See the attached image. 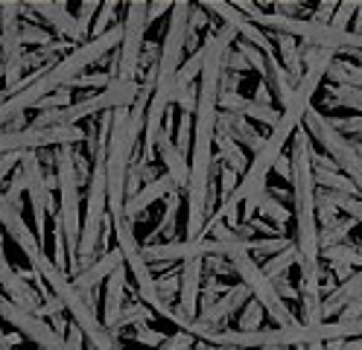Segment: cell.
Masks as SVG:
<instances>
[{
	"label": "cell",
	"mask_w": 362,
	"mask_h": 350,
	"mask_svg": "<svg viewBox=\"0 0 362 350\" xmlns=\"http://www.w3.org/2000/svg\"><path fill=\"white\" fill-rule=\"evenodd\" d=\"M0 289H4L0 295H6L9 301H15L18 307H24V310L33 313V315H35V310L41 307V303L35 301V292L30 289V284L9 266V260H6L4 251H0Z\"/></svg>",
	"instance_id": "2e32d148"
},
{
	"label": "cell",
	"mask_w": 362,
	"mask_h": 350,
	"mask_svg": "<svg viewBox=\"0 0 362 350\" xmlns=\"http://www.w3.org/2000/svg\"><path fill=\"white\" fill-rule=\"evenodd\" d=\"M155 313L146 307V303H129V307H123V313H120V318L115 321V327H111V333H115L117 336V330H123V327H138V324H144V321H149Z\"/></svg>",
	"instance_id": "4dcf8cb0"
},
{
	"label": "cell",
	"mask_w": 362,
	"mask_h": 350,
	"mask_svg": "<svg viewBox=\"0 0 362 350\" xmlns=\"http://www.w3.org/2000/svg\"><path fill=\"white\" fill-rule=\"evenodd\" d=\"M219 111L240 114V117H245V120L266 126L269 132L275 129L278 117H281V111H278V108H272V105H260V103H255V100L243 97V93H219Z\"/></svg>",
	"instance_id": "4fadbf2b"
},
{
	"label": "cell",
	"mask_w": 362,
	"mask_h": 350,
	"mask_svg": "<svg viewBox=\"0 0 362 350\" xmlns=\"http://www.w3.org/2000/svg\"><path fill=\"white\" fill-rule=\"evenodd\" d=\"M64 350H85V336L82 330L71 321V327H67V336H64Z\"/></svg>",
	"instance_id": "816d5d0a"
},
{
	"label": "cell",
	"mask_w": 362,
	"mask_h": 350,
	"mask_svg": "<svg viewBox=\"0 0 362 350\" xmlns=\"http://www.w3.org/2000/svg\"><path fill=\"white\" fill-rule=\"evenodd\" d=\"M100 12V0H85V4L76 6V23H79V33L90 35V27H94V15Z\"/></svg>",
	"instance_id": "ab89813d"
},
{
	"label": "cell",
	"mask_w": 362,
	"mask_h": 350,
	"mask_svg": "<svg viewBox=\"0 0 362 350\" xmlns=\"http://www.w3.org/2000/svg\"><path fill=\"white\" fill-rule=\"evenodd\" d=\"M27 9L38 18H44L53 27V33H59L64 41H82L85 35L79 33V23L76 18L67 12V4H53V0H33V4H27ZM85 44V41H82Z\"/></svg>",
	"instance_id": "7c38bea8"
},
{
	"label": "cell",
	"mask_w": 362,
	"mask_h": 350,
	"mask_svg": "<svg viewBox=\"0 0 362 350\" xmlns=\"http://www.w3.org/2000/svg\"><path fill=\"white\" fill-rule=\"evenodd\" d=\"M263 307L255 301V298H248V303L243 307V315H237V327L234 330H243V333H255V330H263Z\"/></svg>",
	"instance_id": "1f68e13d"
},
{
	"label": "cell",
	"mask_w": 362,
	"mask_h": 350,
	"mask_svg": "<svg viewBox=\"0 0 362 350\" xmlns=\"http://www.w3.org/2000/svg\"><path fill=\"white\" fill-rule=\"evenodd\" d=\"M167 12H173L170 0H158V4H149V6H146V27H152V23H155L158 18H164Z\"/></svg>",
	"instance_id": "f907efd6"
},
{
	"label": "cell",
	"mask_w": 362,
	"mask_h": 350,
	"mask_svg": "<svg viewBox=\"0 0 362 350\" xmlns=\"http://www.w3.org/2000/svg\"><path fill=\"white\" fill-rule=\"evenodd\" d=\"M21 44L24 47H41L44 50V47L53 44V33L38 27V23H33V21H24L21 23Z\"/></svg>",
	"instance_id": "836d02e7"
},
{
	"label": "cell",
	"mask_w": 362,
	"mask_h": 350,
	"mask_svg": "<svg viewBox=\"0 0 362 350\" xmlns=\"http://www.w3.org/2000/svg\"><path fill=\"white\" fill-rule=\"evenodd\" d=\"M170 126H173V114L167 117V126H164V132L158 134V158H161V167H164V173L175 181V187L178 190H187V181H190V161L178 152V146H175V140L170 137Z\"/></svg>",
	"instance_id": "8fae6325"
},
{
	"label": "cell",
	"mask_w": 362,
	"mask_h": 350,
	"mask_svg": "<svg viewBox=\"0 0 362 350\" xmlns=\"http://www.w3.org/2000/svg\"><path fill=\"white\" fill-rule=\"evenodd\" d=\"M126 289H129V269L120 266L105 280V295H103V324L108 330L115 327V321L120 318V313L126 307V295H129Z\"/></svg>",
	"instance_id": "e0dca14e"
},
{
	"label": "cell",
	"mask_w": 362,
	"mask_h": 350,
	"mask_svg": "<svg viewBox=\"0 0 362 350\" xmlns=\"http://www.w3.org/2000/svg\"><path fill=\"white\" fill-rule=\"evenodd\" d=\"M327 100H333L339 108H351L354 114H362V88L327 85Z\"/></svg>",
	"instance_id": "4316f807"
},
{
	"label": "cell",
	"mask_w": 362,
	"mask_h": 350,
	"mask_svg": "<svg viewBox=\"0 0 362 350\" xmlns=\"http://www.w3.org/2000/svg\"><path fill=\"white\" fill-rule=\"evenodd\" d=\"M0 318L12 327L18 336L33 342L38 350H64V336H59L44 318L27 313L24 307H18L6 295H0Z\"/></svg>",
	"instance_id": "9c48e42d"
},
{
	"label": "cell",
	"mask_w": 362,
	"mask_h": 350,
	"mask_svg": "<svg viewBox=\"0 0 362 350\" xmlns=\"http://www.w3.org/2000/svg\"><path fill=\"white\" fill-rule=\"evenodd\" d=\"M173 190H178V187H175V181H173L167 173H164L161 178H155L152 184H144V190H141L138 196H134V199H126V216H129L132 222H138L155 202L167 199Z\"/></svg>",
	"instance_id": "ffe728a7"
},
{
	"label": "cell",
	"mask_w": 362,
	"mask_h": 350,
	"mask_svg": "<svg viewBox=\"0 0 362 350\" xmlns=\"http://www.w3.org/2000/svg\"><path fill=\"white\" fill-rule=\"evenodd\" d=\"M21 175H24L27 187V199H30V214L35 225V237L44 248V243H50V231H47V210H50V184L44 175V163L38 152H24L21 155Z\"/></svg>",
	"instance_id": "ba28073f"
},
{
	"label": "cell",
	"mask_w": 362,
	"mask_h": 350,
	"mask_svg": "<svg viewBox=\"0 0 362 350\" xmlns=\"http://www.w3.org/2000/svg\"><path fill=\"white\" fill-rule=\"evenodd\" d=\"M315 170V184L325 187L327 193H356V187L351 184L348 175H339L336 170H322V167H313Z\"/></svg>",
	"instance_id": "f1b7e54d"
},
{
	"label": "cell",
	"mask_w": 362,
	"mask_h": 350,
	"mask_svg": "<svg viewBox=\"0 0 362 350\" xmlns=\"http://www.w3.org/2000/svg\"><path fill=\"white\" fill-rule=\"evenodd\" d=\"M90 350H94V347H90Z\"/></svg>",
	"instance_id": "e7e4bbea"
},
{
	"label": "cell",
	"mask_w": 362,
	"mask_h": 350,
	"mask_svg": "<svg viewBox=\"0 0 362 350\" xmlns=\"http://www.w3.org/2000/svg\"><path fill=\"white\" fill-rule=\"evenodd\" d=\"M225 70H234V74H245V70H252V67H248V62H245L237 50H231V53H228V62H225Z\"/></svg>",
	"instance_id": "11a10c76"
},
{
	"label": "cell",
	"mask_w": 362,
	"mask_h": 350,
	"mask_svg": "<svg viewBox=\"0 0 362 350\" xmlns=\"http://www.w3.org/2000/svg\"><path fill=\"white\" fill-rule=\"evenodd\" d=\"M336 6H339V4H330V0H325V4H315L313 21H319V23H330V18H333Z\"/></svg>",
	"instance_id": "db71d44e"
},
{
	"label": "cell",
	"mask_w": 362,
	"mask_h": 350,
	"mask_svg": "<svg viewBox=\"0 0 362 350\" xmlns=\"http://www.w3.org/2000/svg\"><path fill=\"white\" fill-rule=\"evenodd\" d=\"M255 103H260V105H269L272 103V91L266 88V82H260L257 85V91H255V97H252Z\"/></svg>",
	"instance_id": "6f0895ef"
},
{
	"label": "cell",
	"mask_w": 362,
	"mask_h": 350,
	"mask_svg": "<svg viewBox=\"0 0 362 350\" xmlns=\"http://www.w3.org/2000/svg\"><path fill=\"white\" fill-rule=\"evenodd\" d=\"M327 196L336 204V210H342V214H348V219L362 225V199H356V193H327Z\"/></svg>",
	"instance_id": "d590c367"
},
{
	"label": "cell",
	"mask_w": 362,
	"mask_h": 350,
	"mask_svg": "<svg viewBox=\"0 0 362 350\" xmlns=\"http://www.w3.org/2000/svg\"><path fill=\"white\" fill-rule=\"evenodd\" d=\"M322 257L333 266H362V248L345 243V245H333V248H322Z\"/></svg>",
	"instance_id": "f546056e"
},
{
	"label": "cell",
	"mask_w": 362,
	"mask_h": 350,
	"mask_svg": "<svg viewBox=\"0 0 362 350\" xmlns=\"http://www.w3.org/2000/svg\"><path fill=\"white\" fill-rule=\"evenodd\" d=\"M170 336L167 333H161V330H152V327H146V324H138L134 327V342L138 344H146V347H161L164 342H167Z\"/></svg>",
	"instance_id": "f6af8a7d"
},
{
	"label": "cell",
	"mask_w": 362,
	"mask_h": 350,
	"mask_svg": "<svg viewBox=\"0 0 362 350\" xmlns=\"http://www.w3.org/2000/svg\"><path fill=\"white\" fill-rule=\"evenodd\" d=\"M354 30L362 33V4H359V9H356V23H354Z\"/></svg>",
	"instance_id": "94428289"
},
{
	"label": "cell",
	"mask_w": 362,
	"mask_h": 350,
	"mask_svg": "<svg viewBox=\"0 0 362 350\" xmlns=\"http://www.w3.org/2000/svg\"><path fill=\"white\" fill-rule=\"evenodd\" d=\"M111 82H115L111 74H88V76H79L71 88H100V91H105Z\"/></svg>",
	"instance_id": "bcb514c9"
},
{
	"label": "cell",
	"mask_w": 362,
	"mask_h": 350,
	"mask_svg": "<svg viewBox=\"0 0 362 350\" xmlns=\"http://www.w3.org/2000/svg\"><path fill=\"white\" fill-rule=\"evenodd\" d=\"M202 284H205V260H187L181 263V292H178V307L190 318H199L202 307Z\"/></svg>",
	"instance_id": "9a60e30c"
},
{
	"label": "cell",
	"mask_w": 362,
	"mask_h": 350,
	"mask_svg": "<svg viewBox=\"0 0 362 350\" xmlns=\"http://www.w3.org/2000/svg\"><path fill=\"white\" fill-rule=\"evenodd\" d=\"M0 228H4L6 237H12L15 245L30 257V263H33V269H35V263L44 257V248H41V243H38V237H35V231H30V225L24 222V216H21V210H18L4 193H0Z\"/></svg>",
	"instance_id": "30bf717a"
},
{
	"label": "cell",
	"mask_w": 362,
	"mask_h": 350,
	"mask_svg": "<svg viewBox=\"0 0 362 350\" xmlns=\"http://www.w3.org/2000/svg\"><path fill=\"white\" fill-rule=\"evenodd\" d=\"M35 272L41 274V280L50 286V292L62 301V307L67 310V315H71V321L82 330L85 342H90V347L94 350H120L115 333L108 330V327L103 324L100 313L88 307V301L82 298V292L74 286V280H67V274L62 269H56V263L50 260L47 254L41 257V260L35 263Z\"/></svg>",
	"instance_id": "7a4b0ae2"
},
{
	"label": "cell",
	"mask_w": 362,
	"mask_h": 350,
	"mask_svg": "<svg viewBox=\"0 0 362 350\" xmlns=\"http://www.w3.org/2000/svg\"><path fill=\"white\" fill-rule=\"evenodd\" d=\"M248 298H252V292H248L243 284L231 286L228 292H225L216 303H211V307L199 310V321L208 324V327H216V330H222V324L228 318H237V313L248 303Z\"/></svg>",
	"instance_id": "5bb4252c"
},
{
	"label": "cell",
	"mask_w": 362,
	"mask_h": 350,
	"mask_svg": "<svg viewBox=\"0 0 362 350\" xmlns=\"http://www.w3.org/2000/svg\"><path fill=\"white\" fill-rule=\"evenodd\" d=\"M205 23H208V12L202 9L199 4H193V6H190V21H187V30H190V33H199L202 27H205Z\"/></svg>",
	"instance_id": "f5cc1de1"
},
{
	"label": "cell",
	"mask_w": 362,
	"mask_h": 350,
	"mask_svg": "<svg viewBox=\"0 0 362 350\" xmlns=\"http://www.w3.org/2000/svg\"><path fill=\"white\" fill-rule=\"evenodd\" d=\"M155 286H158V295H161V301L170 303V298H175V295L181 292V272L175 274V272L170 269V274L155 277Z\"/></svg>",
	"instance_id": "7bdbcfd3"
},
{
	"label": "cell",
	"mask_w": 362,
	"mask_h": 350,
	"mask_svg": "<svg viewBox=\"0 0 362 350\" xmlns=\"http://www.w3.org/2000/svg\"><path fill=\"white\" fill-rule=\"evenodd\" d=\"M356 9H359V4H354V0H342V4L336 6L333 18H330V27L333 30H348L351 18H356Z\"/></svg>",
	"instance_id": "ee69618b"
},
{
	"label": "cell",
	"mask_w": 362,
	"mask_h": 350,
	"mask_svg": "<svg viewBox=\"0 0 362 350\" xmlns=\"http://www.w3.org/2000/svg\"><path fill=\"white\" fill-rule=\"evenodd\" d=\"M272 173H278L281 178H286V181H292V161L286 158V155H281L278 161H275V170Z\"/></svg>",
	"instance_id": "9f6ffc18"
},
{
	"label": "cell",
	"mask_w": 362,
	"mask_h": 350,
	"mask_svg": "<svg viewBox=\"0 0 362 350\" xmlns=\"http://www.w3.org/2000/svg\"><path fill=\"white\" fill-rule=\"evenodd\" d=\"M123 266V254H120V248H115V251H105L97 263H90L85 272H79L76 277H74V286L82 292V295H90L94 292L103 280H108L111 274H115V269H120Z\"/></svg>",
	"instance_id": "d6986e66"
},
{
	"label": "cell",
	"mask_w": 362,
	"mask_h": 350,
	"mask_svg": "<svg viewBox=\"0 0 362 350\" xmlns=\"http://www.w3.org/2000/svg\"><path fill=\"white\" fill-rule=\"evenodd\" d=\"M24 193H27V187H24V175H21V170H18V173L12 175V184H9V190H6L4 196H6L18 210H21V196H24Z\"/></svg>",
	"instance_id": "c3c4849f"
},
{
	"label": "cell",
	"mask_w": 362,
	"mask_h": 350,
	"mask_svg": "<svg viewBox=\"0 0 362 350\" xmlns=\"http://www.w3.org/2000/svg\"><path fill=\"white\" fill-rule=\"evenodd\" d=\"M257 214H260L263 219H269V222L275 225L281 233H284V228H286V222H289V210H286L278 199H272V193H269V190H266V193H263V199H260Z\"/></svg>",
	"instance_id": "83f0119b"
},
{
	"label": "cell",
	"mask_w": 362,
	"mask_h": 350,
	"mask_svg": "<svg viewBox=\"0 0 362 350\" xmlns=\"http://www.w3.org/2000/svg\"><path fill=\"white\" fill-rule=\"evenodd\" d=\"M296 263H298V248L289 245L286 251H281L275 257H266L263 260V274L272 280V284H278V280H286L289 269H296Z\"/></svg>",
	"instance_id": "d4e9b609"
},
{
	"label": "cell",
	"mask_w": 362,
	"mask_h": 350,
	"mask_svg": "<svg viewBox=\"0 0 362 350\" xmlns=\"http://www.w3.org/2000/svg\"><path fill=\"white\" fill-rule=\"evenodd\" d=\"M24 155V152H21ZM21 155L18 152H12V155H0V184H4L18 167H21Z\"/></svg>",
	"instance_id": "681fc988"
},
{
	"label": "cell",
	"mask_w": 362,
	"mask_h": 350,
	"mask_svg": "<svg viewBox=\"0 0 362 350\" xmlns=\"http://www.w3.org/2000/svg\"><path fill=\"white\" fill-rule=\"evenodd\" d=\"M234 50L248 62V67L257 70L260 76H266V59H269V56H266L263 50H257L255 44H248V41H243V38H237V41H234Z\"/></svg>",
	"instance_id": "8d00e7d4"
},
{
	"label": "cell",
	"mask_w": 362,
	"mask_h": 350,
	"mask_svg": "<svg viewBox=\"0 0 362 350\" xmlns=\"http://www.w3.org/2000/svg\"><path fill=\"white\" fill-rule=\"evenodd\" d=\"M275 289H278V295H281V298H286V301H292V298H298V292H296V289H292V286H289V280H278V284H275Z\"/></svg>",
	"instance_id": "680465c9"
},
{
	"label": "cell",
	"mask_w": 362,
	"mask_h": 350,
	"mask_svg": "<svg viewBox=\"0 0 362 350\" xmlns=\"http://www.w3.org/2000/svg\"><path fill=\"white\" fill-rule=\"evenodd\" d=\"M240 35L231 27H214L205 38V67L199 76V97H196V117H193V149H190V181L185 190L187 219H185V240H199L202 228L208 225L211 210V184L219 170V158H214L216 144V120H219V93L225 62Z\"/></svg>",
	"instance_id": "6da1fadb"
},
{
	"label": "cell",
	"mask_w": 362,
	"mask_h": 350,
	"mask_svg": "<svg viewBox=\"0 0 362 350\" xmlns=\"http://www.w3.org/2000/svg\"><path fill=\"white\" fill-rule=\"evenodd\" d=\"M342 350H362V339H348L342 344Z\"/></svg>",
	"instance_id": "91938a15"
},
{
	"label": "cell",
	"mask_w": 362,
	"mask_h": 350,
	"mask_svg": "<svg viewBox=\"0 0 362 350\" xmlns=\"http://www.w3.org/2000/svg\"><path fill=\"white\" fill-rule=\"evenodd\" d=\"M275 53H278V62L284 64L286 74L301 82L304 79V56L298 50V41L292 35H275Z\"/></svg>",
	"instance_id": "603a6c76"
},
{
	"label": "cell",
	"mask_w": 362,
	"mask_h": 350,
	"mask_svg": "<svg viewBox=\"0 0 362 350\" xmlns=\"http://www.w3.org/2000/svg\"><path fill=\"white\" fill-rule=\"evenodd\" d=\"M240 187V173L231 170V167H225V163L219 161V199H231V193Z\"/></svg>",
	"instance_id": "b9f144b4"
},
{
	"label": "cell",
	"mask_w": 362,
	"mask_h": 350,
	"mask_svg": "<svg viewBox=\"0 0 362 350\" xmlns=\"http://www.w3.org/2000/svg\"><path fill=\"white\" fill-rule=\"evenodd\" d=\"M354 149H356V155L362 158V144H359V140H356V144H354Z\"/></svg>",
	"instance_id": "be15d7a7"
},
{
	"label": "cell",
	"mask_w": 362,
	"mask_h": 350,
	"mask_svg": "<svg viewBox=\"0 0 362 350\" xmlns=\"http://www.w3.org/2000/svg\"><path fill=\"white\" fill-rule=\"evenodd\" d=\"M304 123H307L304 129H307L310 140H315V144H319L333 158V163H336L339 170H345V175L351 178V184L362 193V158L356 155L351 140H345L336 129H330L327 126V117L322 111H315V108L307 111Z\"/></svg>",
	"instance_id": "277c9868"
},
{
	"label": "cell",
	"mask_w": 362,
	"mask_h": 350,
	"mask_svg": "<svg viewBox=\"0 0 362 350\" xmlns=\"http://www.w3.org/2000/svg\"><path fill=\"white\" fill-rule=\"evenodd\" d=\"M216 149H219V161L225 163V167H231V170H237L240 175H245V170H248V161L245 158V149L237 144V140H231L228 134H222V132H216Z\"/></svg>",
	"instance_id": "cb8c5ba5"
},
{
	"label": "cell",
	"mask_w": 362,
	"mask_h": 350,
	"mask_svg": "<svg viewBox=\"0 0 362 350\" xmlns=\"http://www.w3.org/2000/svg\"><path fill=\"white\" fill-rule=\"evenodd\" d=\"M175 146L178 152L190 161V149H193V114L178 111V126H175Z\"/></svg>",
	"instance_id": "e575fe53"
},
{
	"label": "cell",
	"mask_w": 362,
	"mask_h": 350,
	"mask_svg": "<svg viewBox=\"0 0 362 350\" xmlns=\"http://www.w3.org/2000/svg\"><path fill=\"white\" fill-rule=\"evenodd\" d=\"M327 126L336 129L339 134H362V114H354V117H327Z\"/></svg>",
	"instance_id": "60d3db41"
},
{
	"label": "cell",
	"mask_w": 362,
	"mask_h": 350,
	"mask_svg": "<svg viewBox=\"0 0 362 350\" xmlns=\"http://www.w3.org/2000/svg\"><path fill=\"white\" fill-rule=\"evenodd\" d=\"M193 344H196V339L193 336H187V333H173L161 347H155V350H193Z\"/></svg>",
	"instance_id": "7dc6e473"
},
{
	"label": "cell",
	"mask_w": 362,
	"mask_h": 350,
	"mask_svg": "<svg viewBox=\"0 0 362 350\" xmlns=\"http://www.w3.org/2000/svg\"><path fill=\"white\" fill-rule=\"evenodd\" d=\"M228 263H231L234 274L240 277V284L252 292V298L266 310V315L272 321H275L278 327H296V318H292L286 301L278 295L275 284H272V280L263 274V266L255 260L252 254H237V257H231Z\"/></svg>",
	"instance_id": "3957f363"
},
{
	"label": "cell",
	"mask_w": 362,
	"mask_h": 350,
	"mask_svg": "<svg viewBox=\"0 0 362 350\" xmlns=\"http://www.w3.org/2000/svg\"><path fill=\"white\" fill-rule=\"evenodd\" d=\"M178 207H181V190H173L167 199H164V214L155 225V233L146 237L141 245H155V243H173V231H175V222H178Z\"/></svg>",
	"instance_id": "7402d4cb"
},
{
	"label": "cell",
	"mask_w": 362,
	"mask_h": 350,
	"mask_svg": "<svg viewBox=\"0 0 362 350\" xmlns=\"http://www.w3.org/2000/svg\"><path fill=\"white\" fill-rule=\"evenodd\" d=\"M115 9H120V4H115V0H105V4H100V12H97V18H94V27H90V38H100V35H105L111 27H115Z\"/></svg>",
	"instance_id": "74e56055"
},
{
	"label": "cell",
	"mask_w": 362,
	"mask_h": 350,
	"mask_svg": "<svg viewBox=\"0 0 362 350\" xmlns=\"http://www.w3.org/2000/svg\"><path fill=\"white\" fill-rule=\"evenodd\" d=\"M21 18H24V4H15V0H6L0 4V64L6 67V97L21 91L24 79V53H21ZM4 97V100H6Z\"/></svg>",
	"instance_id": "5b68a950"
},
{
	"label": "cell",
	"mask_w": 362,
	"mask_h": 350,
	"mask_svg": "<svg viewBox=\"0 0 362 350\" xmlns=\"http://www.w3.org/2000/svg\"><path fill=\"white\" fill-rule=\"evenodd\" d=\"M216 126H219L222 134H228L231 140H237V144H240L243 149H248V152H260L263 140H266V137H260V132L255 129L252 120H245V117L231 114V111H219Z\"/></svg>",
	"instance_id": "ac0fdd59"
},
{
	"label": "cell",
	"mask_w": 362,
	"mask_h": 350,
	"mask_svg": "<svg viewBox=\"0 0 362 350\" xmlns=\"http://www.w3.org/2000/svg\"><path fill=\"white\" fill-rule=\"evenodd\" d=\"M202 67H205V47H199V50H193V56L181 64L178 70V76H175V85L178 91H185V88H196L199 76H202Z\"/></svg>",
	"instance_id": "484cf974"
},
{
	"label": "cell",
	"mask_w": 362,
	"mask_h": 350,
	"mask_svg": "<svg viewBox=\"0 0 362 350\" xmlns=\"http://www.w3.org/2000/svg\"><path fill=\"white\" fill-rule=\"evenodd\" d=\"M228 289H231V286H228V284H222V280H216V274L208 277L205 284H202V307H199V310H205V307H211V303H216Z\"/></svg>",
	"instance_id": "f35d334b"
},
{
	"label": "cell",
	"mask_w": 362,
	"mask_h": 350,
	"mask_svg": "<svg viewBox=\"0 0 362 350\" xmlns=\"http://www.w3.org/2000/svg\"><path fill=\"white\" fill-rule=\"evenodd\" d=\"M356 228L354 219H342V222H336L333 228H322L319 233V243L322 248H333V245H345V240L351 237V231Z\"/></svg>",
	"instance_id": "d6a6232c"
},
{
	"label": "cell",
	"mask_w": 362,
	"mask_h": 350,
	"mask_svg": "<svg viewBox=\"0 0 362 350\" xmlns=\"http://www.w3.org/2000/svg\"><path fill=\"white\" fill-rule=\"evenodd\" d=\"M146 6L144 0H132L126 4V21H123V44L117 53V79L134 85L138 82V70H141V53H144V38H146Z\"/></svg>",
	"instance_id": "8992f818"
},
{
	"label": "cell",
	"mask_w": 362,
	"mask_h": 350,
	"mask_svg": "<svg viewBox=\"0 0 362 350\" xmlns=\"http://www.w3.org/2000/svg\"><path fill=\"white\" fill-rule=\"evenodd\" d=\"M79 140H85V129L79 126H62V129H4L0 132V155L12 152H35V149H59V146H76Z\"/></svg>",
	"instance_id": "52a82bcc"
},
{
	"label": "cell",
	"mask_w": 362,
	"mask_h": 350,
	"mask_svg": "<svg viewBox=\"0 0 362 350\" xmlns=\"http://www.w3.org/2000/svg\"><path fill=\"white\" fill-rule=\"evenodd\" d=\"M193 350H208V344H205V342H196V344H193Z\"/></svg>",
	"instance_id": "6125c7cd"
},
{
	"label": "cell",
	"mask_w": 362,
	"mask_h": 350,
	"mask_svg": "<svg viewBox=\"0 0 362 350\" xmlns=\"http://www.w3.org/2000/svg\"><path fill=\"white\" fill-rule=\"evenodd\" d=\"M356 298H362V269L356 272V274H351L348 280H342L325 301H322V310H325V315H339L351 301H356Z\"/></svg>",
	"instance_id": "44dd1931"
}]
</instances>
